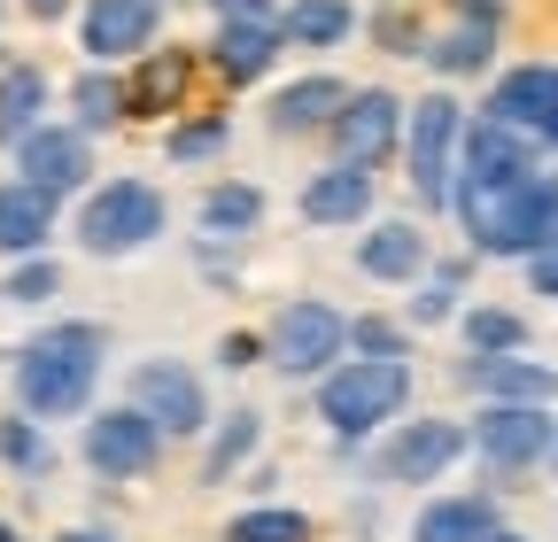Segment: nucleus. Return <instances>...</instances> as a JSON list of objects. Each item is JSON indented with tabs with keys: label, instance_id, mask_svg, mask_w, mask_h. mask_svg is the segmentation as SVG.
<instances>
[{
	"label": "nucleus",
	"instance_id": "nucleus-1",
	"mask_svg": "<svg viewBox=\"0 0 558 542\" xmlns=\"http://www.w3.org/2000/svg\"><path fill=\"white\" fill-rule=\"evenodd\" d=\"M450 218L465 225L473 256H497V263H527L550 248L558 225V171H512V178H458L450 194Z\"/></svg>",
	"mask_w": 558,
	"mask_h": 542
},
{
	"label": "nucleus",
	"instance_id": "nucleus-2",
	"mask_svg": "<svg viewBox=\"0 0 558 542\" xmlns=\"http://www.w3.org/2000/svg\"><path fill=\"white\" fill-rule=\"evenodd\" d=\"M109 333L94 318H54L16 349V411L32 419H86L94 387H101Z\"/></svg>",
	"mask_w": 558,
	"mask_h": 542
},
{
	"label": "nucleus",
	"instance_id": "nucleus-3",
	"mask_svg": "<svg viewBox=\"0 0 558 542\" xmlns=\"http://www.w3.org/2000/svg\"><path fill=\"white\" fill-rule=\"evenodd\" d=\"M411 403V357H341L318 380V419L333 442H365L373 427L403 419Z\"/></svg>",
	"mask_w": 558,
	"mask_h": 542
},
{
	"label": "nucleus",
	"instance_id": "nucleus-4",
	"mask_svg": "<svg viewBox=\"0 0 558 542\" xmlns=\"http://www.w3.org/2000/svg\"><path fill=\"white\" fill-rule=\"evenodd\" d=\"M163 225H171V201L148 178H109L78 201V248L86 256H140L148 241H163Z\"/></svg>",
	"mask_w": 558,
	"mask_h": 542
},
{
	"label": "nucleus",
	"instance_id": "nucleus-5",
	"mask_svg": "<svg viewBox=\"0 0 558 542\" xmlns=\"http://www.w3.org/2000/svg\"><path fill=\"white\" fill-rule=\"evenodd\" d=\"M458 140H465L458 94H418L411 101V124H403V156H411L418 210H450V194H458Z\"/></svg>",
	"mask_w": 558,
	"mask_h": 542
},
{
	"label": "nucleus",
	"instance_id": "nucleus-6",
	"mask_svg": "<svg viewBox=\"0 0 558 542\" xmlns=\"http://www.w3.org/2000/svg\"><path fill=\"white\" fill-rule=\"evenodd\" d=\"M341 357H349V318L333 303H318V295H295L264 333V365L279 380H326Z\"/></svg>",
	"mask_w": 558,
	"mask_h": 542
},
{
	"label": "nucleus",
	"instance_id": "nucleus-7",
	"mask_svg": "<svg viewBox=\"0 0 558 542\" xmlns=\"http://www.w3.org/2000/svg\"><path fill=\"white\" fill-rule=\"evenodd\" d=\"M550 449H558L550 403H481L473 457H481L488 472H535V465H550Z\"/></svg>",
	"mask_w": 558,
	"mask_h": 542
},
{
	"label": "nucleus",
	"instance_id": "nucleus-8",
	"mask_svg": "<svg viewBox=\"0 0 558 542\" xmlns=\"http://www.w3.org/2000/svg\"><path fill=\"white\" fill-rule=\"evenodd\" d=\"M403 124H411V101H396L388 86H357V94L341 101V116L326 124V140H333V163L380 171V163L403 148Z\"/></svg>",
	"mask_w": 558,
	"mask_h": 542
},
{
	"label": "nucleus",
	"instance_id": "nucleus-9",
	"mask_svg": "<svg viewBox=\"0 0 558 542\" xmlns=\"http://www.w3.org/2000/svg\"><path fill=\"white\" fill-rule=\"evenodd\" d=\"M163 442H171V434H163L148 411H140V403L86 419V434H78V449H86V465L101 472V481H148L156 457H163Z\"/></svg>",
	"mask_w": 558,
	"mask_h": 542
},
{
	"label": "nucleus",
	"instance_id": "nucleus-10",
	"mask_svg": "<svg viewBox=\"0 0 558 542\" xmlns=\"http://www.w3.org/2000/svg\"><path fill=\"white\" fill-rule=\"evenodd\" d=\"M465 449H473V427H458V419H403V427L380 442L373 472H380V481H396V489H418V481H442Z\"/></svg>",
	"mask_w": 558,
	"mask_h": 542
},
{
	"label": "nucleus",
	"instance_id": "nucleus-11",
	"mask_svg": "<svg viewBox=\"0 0 558 542\" xmlns=\"http://www.w3.org/2000/svg\"><path fill=\"white\" fill-rule=\"evenodd\" d=\"M132 403H140L163 434H202V427H209V387H202V372L179 365V357L132 365Z\"/></svg>",
	"mask_w": 558,
	"mask_h": 542
},
{
	"label": "nucleus",
	"instance_id": "nucleus-12",
	"mask_svg": "<svg viewBox=\"0 0 558 542\" xmlns=\"http://www.w3.org/2000/svg\"><path fill=\"white\" fill-rule=\"evenodd\" d=\"M16 171H24L32 186H47L54 201H62V194H86L94 132H86V124H39L32 140H16Z\"/></svg>",
	"mask_w": 558,
	"mask_h": 542
},
{
	"label": "nucleus",
	"instance_id": "nucleus-13",
	"mask_svg": "<svg viewBox=\"0 0 558 542\" xmlns=\"http://www.w3.org/2000/svg\"><path fill=\"white\" fill-rule=\"evenodd\" d=\"M458 387L481 395V403H550V395H558V372H550L543 357H527V349H505V357L465 349V357H458Z\"/></svg>",
	"mask_w": 558,
	"mask_h": 542
},
{
	"label": "nucleus",
	"instance_id": "nucleus-14",
	"mask_svg": "<svg viewBox=\"0 0 558 542\" xmlns=\"http://www.w3.org/2000/svg\"><path fill=\"white\" fill-rule=\"evenodd\" d=\"M488 116H505L527 140L558 148V62H520V71H505L488 86Z\"/></svg>",
	"mask_w": 558,
	"mask_h": 542
},
{
	"label": "nucleus",
	"instance_id": "nucleus-15",
	"mask_svg": "<svg viewBox=\"0 0 558 542\" xmlns=\"http://www.w3.org/2000/svg\"><path fill=\"white\" fill-rule=\"evenodd\" d=\"M288 47L279 16H218V39H209V71L226 86H256L271 71V54Z\"/></svg>",
	"mask_w": 558,
	"mask_h": 542
},
{
	"label": "nucleus",
	"instance_id": "nucleus-16",
	"mask_svg": "<svg viewBox=\"0 0 558 542\" xmlns=\"http://www.w3.org/2000/svg\"><path fill=\"white\" fill-rule=\"evenodd\" d=\"M295 210H303V225H326V233L365 225V218H373V171H357V163L311 171V178H303V194H295Z\"/></svg>",
	"mask_w": 558,
	"mask_h": 542
},
{
	"label": "nucleus",
	"instance_id": "nucleus-17",
	"mask_svg": "<svg viewBox=\"0 0 558 542\" xmlns=\"http://www.w3.org/2000/svg\"><path fill=\"white\" fill-rule=\"evenodd\" d=\"M156 24H163V0H86V54L94 62H124V54H140L156 39Z\"/></svg>",
	"mask_w": 558,
	"mask_h": 542
},
{
	"label": "nucleus",
	"instance_id": "nucleus-18",
	"mask_svg": "<svg viewBox=\"0 0 558 542\" xmlns=\"http://www.w3.org/2000/svg\"><path fill=\"white\" fill-rule=\"evenodd\" d=\"M341 101H349V86L326 78V71H311V78H288V86L264 101V124L279 132V140H303V132H326L341 116Z\"/></svg>",
	"mask_w": 558,
	"mask_h": 542
},
{
	"label": "nucleus",
	"instance_id": "nucleus-19",
	"mask_svg": "<svg viewBox=\"0 0 558 542\" xmlns=\"http://www.w3.org/2000/svg\"><path fill=\"white\" fill-rule=\"evenodd\" d=\"M357 271L365 280H396V287H411V280H427V233H418L411 218H380L365 241H357Z\"/></svg>",
	"mask_w": 558,
	"mask_h": 542
},
{
	"label": "nucleus",
	"instance_id": "nucleus-20",
	"mask_svg": "<svg viewBox=\"0 0 558 542\" xmlns=\"http://www.w3.org/2000/svg\"><path fill=\"white\" fill-rule=\"evenodd\" d=\"M54 233V194L32 178H0V256H39Z\"/></svg>",
	"mask_w": 558,
	"mask_h": 542
},
{
	"label": "nucleus",
	"instance_id": "nucleus-21",
	"mask_svg": "<svg viewBox=\"0 0 558 542\" xmlns=\"http://www.w3.org/2000/svg\"><path fill=\"white\" fill-rule=\"evenodd\" d=\"M497 534V496H435L411 519V542H481Z\"/></svg>",
	"mask_w": 558,
	"mask_h": 542
},
{
	"label": "nucleus",
	"instance_id": "nucleus-22",
	"mask_svg": "<svg viewBox=\"0 0 558 542\" xmlns=\"http://www.w3.org/2000/svg\"><path fill=\"white\" fill-rule=\"evenodd\" d=\"M264 442V411H226V419H209V449H202V489H226L233 472L256 457Z\"/></svg>",
	"mask_w": 558,
	"mask_h": 542
},
{
	"label": "nucleus",
	"instance_id": "nucleus-23",
	"mask_svg": "<svg viewBox=\"0 0 558 542\" xmlns=\"http://www.w3.org/2000/svg\"><path fill=\"white\" fill-rule=\"evenodd\" d=\"M39 109H47V71L39 62H9V71H0V148L32 140V132L47 124Z\"/></svg>",
	"mask_w": 558,
	"mask_h": 542
},
{
	"label": "nucleus",
	"instance_id": "nucleus-24",
	"mask_svg": "<svg viewBox=\"0 0 558 542\" xmlns=\"http://www.w3.org/2000/svg\"><path fill=\"white\" fill-rule=\"evenodd\" d=\"M194 225H202L209 241H241V233H256V225H264V194H256V186H241V178H218V186H202Z\"/></svg>",
	"mask_w": 558,
	"mask_h": 542
},
{
	"label": "nucleus",
	"instance_id": "nucleus-25",
	"mask_svg": "<svg viewBox=\"0 0 558 542\" xmlns=\"http://www.w3.org/2000/svg\"><path fill=\"white\" fill-rule=\"evenodd\" d=\"M488 62H497V24L458 16V32L427 39V71H435V78H481Z\"/></svg>",
	"mask_w": 558,
	"mask_h": 542
},
{
	"label": "nucleus",
	"instance_id": "nucleus-26",
	"mask_svg": "<svg viewBox=\"0 0 558 542\" xmlns=\"http://www.w3.org/2000/svg\"><path fill=\"white\" fill-rule=\"evenodd\" d=\"M279 32H288L295 47H341L349 32H357V9H349V0H288Z\"/></svg>",
	"mask_w": 558,
	"mask_h": 542
},
{
	"label": "nucleus",
	"instance_id": "nucleus-27",
	"mask_svg": "<svg viewBox=\"0 0 558 542\" xmlns=\"http://www.w3.org/2000/svg\"><path fill=\"white\" fill-rule=\"evenodd\" d=\"M0 465H9L16 481H47V472H54V442H47V419H32V411L0 419Z\"/></svg>",
	"mask_w": 558,
	"mask_h": 542
},
{
	"label": "nucleus",
	"instance_id": "nucleus-28",
	"mask_svg": "<svg viewBox=\"0 0 558 542\" xmlns=\"http://www.w3.org/2000/svg\"><path fill=\"white\" fill-rule=\"evenodd\" d=\"M458 333H465V349H481V357H505V349H527V342H535L527 318L505 310V303H473V310H458Z\"/></svg>",
	"mask_w": 558,
	"mask_h": 542
},
{
	"label": "nucleus",
	"instance_id": "nucleus-29",
	"mask_svg": "<svg viewBox=\"0 0 558 542\" xmlns=\"http://www.w3.org/2000/svg\"><path fill=\"white\" fill-rule=\"evenodd\" d=\"M218 542H311V512H295V504H256V512H233Z\"/></svg>",
	"mask_w": 558,
	"mask_h": 542
},
{
	"label": "nucleus",
	"instance_id": "nucleus-30",
	"mask_svg": "<svg viewBox=\"0 0 558 542\" xmlns=\"http://www.w3.org/2000/svg\"><path fill=\"white\" fill-rule=\"evenodd\" d=\"M458 295H465V263H435L427 287H418V303H411V325H442V318H458Z\"/></svg>",
	"mask_w": 558,
	"mask_h": 542
},
{
	"label": "nucleus",
	"instance_id": "nucleus-31",
	"mask_svg": "<svg viewBox=\"0 0 558 542\" xmlns=\"http://www.w3.org/2000/svg\"><path fill=\"white\" fill-rule=\"evenodd\" d=\"M70 109H78V124H86V132H109V124L124 116V86H117V78H101V71H86L78 86H70Z\"/></svg>",
	"mask_w": 558,
	"mask_h": 542
},
{
	"label": "nucleus",
	"instance_id": "nucleus-32",
	"mask_svg": "<svg viewBox=\"0 0 558 542\" xmlns=\"http://www.w3.org/2000/svg\"><path fill=\"white\" fill-rule=\"evenodd\" d=\"M226 140H233V124L218 109V116H202V124H179L171 140H163V156L171 163H209V156H226Z\"/></svg>",
	"mask_w": 558,
	"mask_h": 542
},
{
	"label": "nucleus",
	"instance_id": "nucleus-33",
	"mask_svg": "<svg viewBox=\"0 0 558 542\" xmlns=\"http://www.w3.org/2000/svg\"><path fill=\"white\" fill-rule=\"evenodd\" d=\"M349 357H411V325H396V318H349Z\"/></svg>",
	"mask_w": 558,
	"mask_h": 542
},
{
	"label": "nucleus",
	"instance_id": "nucleus-34",
	"mask_svg": "<svg viewBox=\"0 0 558 542\" xmlns=\"http://www.w3.org/2000/svg\"><path fill=\"white\" fill-rule=\"evenodd\" d=\"M54 287H62V263H54V256L39 248V256H24V263L9 271V287H0V303H47Z\"/></svg>",
	"mask_w": 558,
	"mask_h": 542
},
{
	"label": "nucleus",
	"instance_id": "nucleus-35",
	"mask_svg": "<svg viewBox=\"0 0 558 542\" xmlns=\"http://www.w3.org/2000/svg\"><path fill=\"white\" fill-rule=\"evenodd\" d=\"M256 357H264L256 333H218V365H226V372H248Z\"/></svg>",
	"mask_w": 558,
	"mask_h": 542
},
{
	"label": "nucleus",
	"instance_id": "nucleus-36",
	"mask_svg": "<svg viewBox=\"0 0 558 542\" xmlns=\"http://www.w3.org/2000/svg\"><path fill=\"white\" fill-rule=\"evenodd\" d=\"M458 16H473V24H505V0H458Z\"/></svg>",
	"mask_w": 558,
	"mask_h": 542
},
{
	"label": "nucleus",
	"instance_id": "nucleus-37",
	"mask_svg": "<svg viewBox=\"0 0 558 542\" xmlns=\"http://www.w3.org/2000/svg\"><path fill=\"white\" fill-rule=\"evenodd\" d=\"M209 9H218V16H279L271 0H209Z\"/></svg>",
	"mask_w": 558,
	"mask_h": 542
},
{
	"label": "nucleus",
	"instance_id": "nucleus-38",
	"mask_svg": "<svg viewBox=\"0 0 558 542\" xmlns=\"http://www.w3.org/2000/svg\"><path fill=\"white\" fill-rule=\"evenodd\" d=\"M62 9H70V0H24V16H32V24H54Z\"/></svg>",
	"mask_w": 558,
	"mask_h": 542
},
{
	"label": "nucleus",
	"instance_id": "nucleus-39",
	"mask_svg": "<svg viewBox=\"0 0 558 542\" xmlns=\"http://www.w3.org/2000/svg\"><path fill=\"white\" fill-rule=\"evenodd\" d=\"M54 542H117V534H101V527H62Z\"/></svg>",
	"mask_w": 558,
	"mask_h": 542
},
{
	"label": "nucleus",
	"instance_id": "nucleus-40",
	"mask_svg": "<svg viewBox=\"0 0 558 542\" xmlns=\"http://www.w3.org/2000/svg\"><path fill=\"white\" fill-rule=\"evenodd\" d=\"M481 542H527V534H512V527H497V534H481Z\"/></svg>",
	"mask_w": 558,
	"mask_h": 542
},
{
	"label": "nucleus",
	"instance_id": "nucleus-41",
	"mask_svg": "<svg viewBox=\"0 0 558 542\" xmlns=\"http://www.w3.org/2000/svg\"><path fill=\"white\" fill-rule=\"evenodd\" d=\"M0 542H16V527H9V519H0Z\"/></svg>",
	"mask_w": 558,
	"mask_h": 542
},
{
	"label": "nucleus",
	"instance_id": "nucleus-42",
	"mask_svg": "<svg viewBox=\"0 0 558 542\" xmlns=\"http://www.w3.org/2000/svg\"><path fill=\"white\" fill-rule=\"evenodd\" d=\"M543 256H558V225H550V248H543Z\"/></svg>",
	"mask_w": 558,
	"mask_h": 542
},
{
	"label": "nucleus",
	"instance_id": "nucleus-43",
	"mask_svg": "<svg viewBox=\"0 0 558 542\" xmlns=\"http://www.w3.org/2000/svg\"><path fill=\"white\" fill-rule=\"evenodd\" d=\"M550 465H558V449H550Z\"/></svg>",
	"mask_w": 558,
	"mask_h": 542
}]
</instances>
